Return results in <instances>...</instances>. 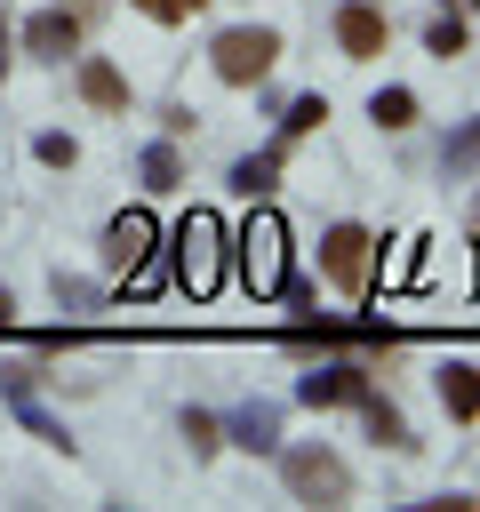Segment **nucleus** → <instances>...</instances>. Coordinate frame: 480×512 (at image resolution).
<instances>
[{"label": "nucleus", "instance_id": "obj_9", "mask_svg": "<svg viewBox=\"0 0 480 512\" xmlns=\"http://www.w3.org/2000/svg\"><path fill=\"white\" fill-rule=\"evenodd\" d=\"M24 48H32V56H56V64H64V56L80 48V16H72V8H40V16L24 24Z\"/></svg>", "mask_w": 480, "mask_h": 512}, {"label": "nucleus", "instance_id": "obj_3", "mask_svg": "<svg viewBox=\"0 0 480 512\" xmlns=\"http://www.w3.org/2000/svg\"><path fill=\"white\" fill-rule=\"evenodd\" d=\"M280 480H288L296 504H344V496H352V464H344L336 448H320V440L280 448Z\"/></svg>", "mask_w": 480, "mask_h": 512}, {"label": "nucleus", "instance_id": "obj_2", "mask_svg": "<svg viewBox=\"0 0 480 512\" xmlns=\"http://www.w3.org/2000/svg\"><path fill=\"white\" fill-rule=\"evenodd\" d=\"M232 264H240V288L248 296H280L288 288V224L272 208H256L240 224V240H232Z\"/></svg>", "mask_w": 480, "mask_h": 512}, {"label": "nucleus", "instance_id": "obj_10", "mask_svg": "<svg viewBox=\"0 0 480 512\" xmlns=\"http://www.w3.org/2000/svg\"><path fill=\"white\" fill-rule=\"evenodd\" d=\"M80 96H88L96 112H128V80H120V64H104V56H80Z\"/></svg>", "mask_w": 480, "mask_h": 512}, {"label": "nucleus", "instance_id": "obj_12", "mask_svg": "<svg viewBox=\"0 0 480 512\" xmlns=\"http://www.w3.org/2000/svg\"><path fill=\"white\" fill-rule=\"evenodd\" d=\"M440 408H448L456 424H472V416H480V368L448 360V368H440Z\"/></svg>", "mask_w": 480, "mask_h": 512}, {"label": "nucleus", "instance_id": "obj_19", "mask_svg": "<svg viewBox=\"0 0 480 512\" xmlns=\"http://www.w3.org/2000/svg\"><path fill=\"white\" fill-rule=\"evenodd\" d=\"M320 120H328V96H296V104H288V120H280V136L296 144V136H312Z\"/></svg>", "mask_w": 480, "mask_h": 512}, {"label": "nucleus", "instance_id": "obj_20", "mask_svg": "<svg viewBox=\"0 0 480 512\" xmlns=\"http://www.w3.org/2000/svg\"><path fill=\"white\" fill-rule=\"evenodd\" d=\"M440 160H448V176H464V168H480V120H464V128L448 136V152H440Z\"/></svg>", "mask_w": 480, "mask_h": 512}, {"label": "nucleus", "instance_id": "obj_14", "mask_svg": "<svg viewBox=\"0 0 480 512\" xmlns=\"http://www.w3.org/2000/svg\"><path fill=\"white\" fill-rule=\"evenodd\" d=\"M280 160H288V136H280V144H264V152H256V160H240V168H232V184H240V192H248V200H256V192H264V184H272V176H280Z\"/></svg>", "mask_w": 480, "mask_h": 512}, {"label": "nucleus", "instance_id": "obj_17", "mask_svg": "<svg viewBox=\"0 0 480 512\" xmlns=\"http://www.w3.org/2000/svg\"><path fill=\"white\" fill-rule=\"evenodd\" d=\"M144 184H152V192H176V184H184V160H176V144H152V152H144Z\"/></svg>", "mask_w": 480, "mask_h": 512}, {"label": "nucleus", "instance_id": "obj_8", "mask_svg": "<svg viewBox=\"0 0 480 512\" xmlns=\"http://www.w3.org/2000/svg\"><path fill=\"white\" fill-rule=\"evenodd\" d=\"M104 248H112V264L128 272V264H144V256H160V224H152V208H120L112 216V232H104Z\"/></svg>", "mask_w": 480, "mask_h": 512}, {"label": "nucleus", "instance_id": "obj_15", "mask_svg": "<svg viewBox=\"0 0 480 512\" xmlns=\"http://www.w3.org/2000/svg\"><path fill=\"white\" fill-rule=\"evenodd\" d=\"M232 440H240V448H272V440H280V408H240V416H232Z\"/></svg>", "mask_w": 480, "mask_h": 512}, {"label": "nucleus", "instance_id": "obj_16", "mask_svg": "<svg viewBox=\"0 0 480 512\" xmlns=\"http://www.w3.org/2000/svg\"><path fill=\"white\" fill-rule=\"evenodd\" d=\"M368 120H376V128H408V120H416V96H408V88H376V96H368Z\"/></svg>", "mask_w": 480, "mask_h": 512}, {"label": "nucleus", "instance_id": "obj_23", "mask_svg": "<svg viewBox=\"0 0 480 512\" xmlns=\"http://www.w3.org/2000/svg\"><path fill=\"white\" fill-rule=\"evenodd\" d=\"M40 160H48V168H72L80 144H72V136H40Z\"/></svg>", "mask_w": 480, "mask_h": 512}, {"label": "nucleus", "instance_id": "obj_21", "mask_svg": "<svg viewBox=\"0 0 480 512\" xmlns=\"http://www.w3.org/2000/svg\"><path fill=\"white\" fill-rule=\"evenodd\" d=\"M184 440H192V456H216V448H224V424L200 416V408H184Z\"/></svg>", "mask_w": 480, "mask_h": 512}, {"label": "nucleus", "instance_id": "obj_24", "mask_svg": "<svg viewBox=\"0 0 480 512\" xmlns=\"http://www.w3.org/2000/svg\"><path fill=\"white\" fill-rule=\"evenodd\" d=\"M8 320H16V296H8V288H0V328H8Z\"/></svg>", "mask_w": 480, "mask_h": 512}, {"label": "nucleus", "instance_id": "obj_1", "mask_svg": "<svg viewBox=\"0 0 480 512\" xmlns=\"http://www.w3.org/2000/svg\"><path fill=\"white\" fill-rule=\"evenodd\" d=\"M224 256H232V232H224L216 208H192V216L168 232V272H176L184 296H216V288H224Z\"/></svg>", "mask_w": 480, "mask_h": 512}, {"label": "nucleus", "instance_id": "obj_11", "mask_svg": "<svg viewBox=\"0 0 480 512\" xmlns=\"http://www.w3.org/2000/svg\"><path fill=\"white\" fill-rule=\"evenodd\" d=\"M8 400H16V416H24V424L48 440V448H72V440H64V424H56V416L32 400V368H8Z\"/></svg>", "mask_w": 480, "mask_h": 512}, {"label": "nucleus", "instance_id": "obj_4", "mask_svg": "<svg viewBox=\"0 0 480 512\" xmlns=\"http://www.w3.org/2000/svg\"><path fill=\"white\" fill-rule=\"evenodd\" d=\"M208 64H216L224 88H256V80L280 64V32H272V24H232V32H216Z\"/></svg>", "mask_w": 480, "mask_h": 512}, {"label": "nucleus", "instance_id": "obj_6", "mask_svg": "<svg viewBox=\"0 0 480 512\" xmlns=\"http://www.w3.org/2000/svg\"><path fill=\"white\" fill-rule=\"evenodd\" d=\"M360 392H368V368H352V360L312 368V376L296 384V400H304V408H360Z\"/></svg>", "mask_w": 480, "mask_h": 512}, {"label": "nucleus", "instance_id": "obj_7", "mask_svg": "<svg viewBox=\"0 0 480 512\" xmlns=\"http://www.w3.org/2000/svg\"><path fill=\"white\" fill-rule=\"evenodd\" d=\"M384 32H392V24H384V8H368V0H344V8H336V40H344V56H352V64L384 56Z\"/></svg>", "mask_w": 480, "mask_h": 512}, {"label": "nucleus", "instance_id": "obj_5", "mask_svg": "<svg viewBox=\"0 0 480 512\" xmlns=\"http://www.w3.org/2000/svg\"><path fill=\"white\" fill-rule=\"evenodd\" d=\"M368 232L360 224H328V240H320V272L344 288V296H368Z\"/></svg>", "mask_w": 480, "mask_h": 512}, {"label": "nucleus", "instance_id": "obj_22", "mask_svg": "<svg viewBox=\"0 0 480 512\" xmlns=\"http://www.w3.org/2000/svg\"><path fill=\"white\" fill-rule=\"evenodd\" d=\"M128 8H136V16H152V24H192L208 0H128Z\"/></svg>", "mask_w": 480, "mask_h": 512}, {"label": "nucleus", "instance_id": "obj_13", "mask_svg": "<svg viewBox=\"0 0 480 512\" xmlns=\"http://www.w3.org/2000/svg\"><path fill=\"white\" fill-rule=\"evenodd\" d=\"M360 416H368V440H376V448H416L392 400H376V392H360Z\"/></svg>", "mask_w": 480, "mask_h": 512}, {"label": "nucleus", "instance_id": "obj_18", "mask_svg": "<svg viewBox=\"0 0 480 512\" xmlns=\"http://www.w3.org/2000/svg\"><path fill=\"white\" fill-rule=\"evenodd\" d=\"M424 48H432L440 64H448V56H464V16H432V24H424Z\"/></svg>", "mask_w": 480, "mask_h": 512}]
</instances>
